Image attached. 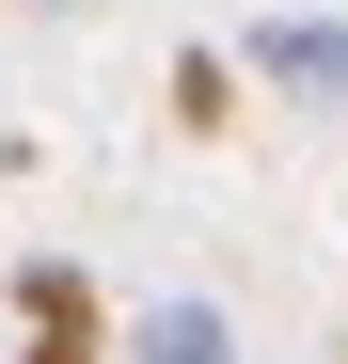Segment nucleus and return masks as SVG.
I'll return each instance as SVG.
<instances>
[{"mask_svg": "<svg viewBox=\"0 0 348 364\" xmlns=\"http://www.w3.org/2000/svg\"><path fill=\"white\" fill-rule=\"evenodd\" d=\"M16 333H32L16 364H95V285H80L64 254H32V269H16Z\"/></svg>", "mask_w": 348, "mask_h": 364, "instance_id": "nucleus-1", "label": "nucleus"}, {"mask_svg": "<svg viewBox=\"0 0 348 364\" xmlns=\"http://www.w3.org/2000/svg\"><path fill=\"white\" fill-rule=\"evenodd\" d=\"M143 364H238L222 301H143Z\"/></svg>", "mask_w": 348, "mask_h": 364, "instance_id": "nucleus-3", "label": "nucleus"}, {"mask_svg": "<svg viewBox=\"0 0 348 364\" xmlns=\"http://www.w3.org/2000/svg\"><path fill=\"white\" fill-rule=\"evenodd\" d=\"M254 80H285V95L348 111V16H269V32H254Z\"/></svg>", "mask_w": 348, "mask_h": 364, "instance_id": "nucleus-2", "label": "nucleus"}, {"mask_svg": "<svg viewBox=\"0 0 348 364\" xmlns=\"http://www.w3.org/2000/svg\"><path fill=\"white\" fill-rule=\"evenodd\" d=\"M174 127H238V64L222 48H174Z\"/></svg>", "mask_w": 348, "mask_h": 364, "instance_id": "nucleus-4", "label": "nucleus"}]
</instances>
